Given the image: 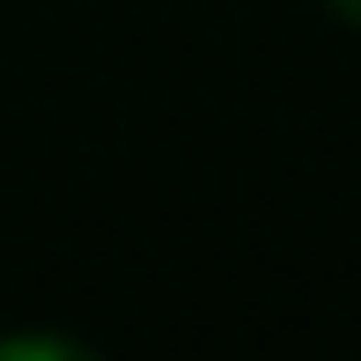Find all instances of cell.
Here are the masks:
<instances>
[{
    "mask_svg": "<svg viewBox=\"0 0 361 361\" xmlns=\"http://www.w3.org/2000/svg\"><path fill=\"white\" fill-rule=\"evenodd\" d=\"M332 15H347V23H361V0H324Z\"/></svg>",
    "mask_w": 361,
    "mask_h": 361,
    "instance_id": "obj_1",
    "label": "cell"
}]
</instances>
